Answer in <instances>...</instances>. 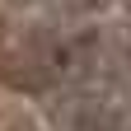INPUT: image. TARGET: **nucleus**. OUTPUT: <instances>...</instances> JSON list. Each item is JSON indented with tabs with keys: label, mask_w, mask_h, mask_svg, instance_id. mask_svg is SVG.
Returning <instances> with one entry per match:
<instances>
[{
	"label": "nucleus",
	"mask_w": 131,
	"mask_h": 131,
	"mask_svg": "<svg viewBox=\"0 0 131 131\" xmlns=\"http://www.w3.org/2000/svg\"><path fill=\"white\" fill-rule=\"evenodd\" d=\"M33 5H94V0H33Z\"/></svg>",
	"instance_id": "nucleus-3"
},
{
	"label": "nucleus",
	"mask_w": 131,
	"mask_h": 131,
	"mask_svg": "<svg viewBox=\"0 0 131 131\" xmlns=\"http://www.w3.org/2000/svg\"><path fill=\"white\" fill-rule=\"evenodd\" d=\"M52 112H56L61 131H126V122H131V112L122 108V98L112 89H103L98 80L61 89Z\"/></svg>",
	"instance_id": "nucleus-2"
},
{
	"label": "nucleus",
	"mask_w": 131,
	"mask_h": 131,
	"mask_svg": "<svg viewBox=\"0 0 131 131\" xmlns=\"http://www.w3.org/2000/svg\"><path fill=\"white\" fill-rule=\"evenodd\" d=\"M0 80L24 94H61L70 84L103 80V33L24 28L9 47H0Z\"/></svg>",
	"instance_id": "nucleus-1"
}]
</instances>
